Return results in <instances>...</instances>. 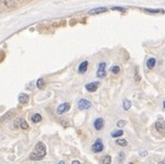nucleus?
<instances>
[{
    "instance_id": "nucleus-26",
    "label": "nucleus",
    "mask_w": 165,
    "mask_h": 164,
    "mask_svg": "<svg viewBox=\"0 0 165 164\" xmlns=\"http://www.w3.org/2000/svg\"><path fill=\"white\" fill-rule=\"evenodd\" d=\"M123 158H124V153H123V152H120L119 153V162H122Z\"/></svg>"
},
{
    "instance_id": "nucleus-27",
    "label": "nucleus",
    "mask_w": 165,
    "mask_h": 164,
    "mask_svg": "<svg viewBox=\"0 0 165 164\" xmlns=\"http://www.w3.org/2000/svg\"><path fill=\"white\" fill-rule=\"evenodd\" d=\"M112 9H113V10H120V11H124V10H126V9H124V8H122V7H113Z\"/></svg>"
},
{
    "instance_id": "nucleus-9",
    "label": "nucleus",
    "mask_w": 165,
    "mask_h": 164,
    "mask_svg": "<svg viewBox=\"0 0 165 164\" xmlns=\"http://www.w3.org/2000/svg\"><path fill=\"white\" fill-rule=\"evenodd\" d=\"M88 68V61H83V62L79 65V67H78V73L79 74H84L86 73V70H87Z\"/></svg>"
},
{
    "instance_id": "nucleus-10",
    "label": "nucleus",
    "mask_w": 165,
    "mask_h": 164,
    "mask_svg": "<svg viewBox=\"0 0 165 164\" xmlns=\"http://www.w3.org/2000/svg\"><path fill=\"white\" fill-rule=\"evenodd\" d=\"M18 101L21 102L22 104H26V103H28V101H29V96H28L27 94H25V93H22V94L18 96Z\"/></svg>"
},
{
    "instance_id": "nucleus-25",
    "label": "nucleus",
    "mask_w": 165,
    "mask_h": 164,
    "mask_svg": "<svg viewBox=\"0 0 165 164\" xmlns=\"http://www.w3.org/2000/svg\"><path fill=\"white\" fill-rule=\"evenodd\" d=\"M124 125H126V121H124V120H119L118 123H116V126L119 127V128H122Z\"/></svg>"
},
{
    "instance_id": "nucleus-14",
    "label": "nucleus",
    "mask_w": 165,
    "mask_h": 164,
    "mask_svg": "<svg viewBox=\"0 0 165 164\" xmlns=\"http://www.w3.org/2000/svg\"><path fill=\"white\" fill-rule=\"evenodd\" d=\"M23 119L21 118H17L16 120H14L13 122V129H18V128H21V122Z\"/></svg>"
},
{
    "instance_id": "nucleus-20",
    "label": "nucleus",
    "mask_w": 165,
    "mask_h": 164,
    "mask_svg": "<svg viewBox=\"0 0 165 164\" xmlns=\"http://www.w3.org/2000/svg\"><path fill=\"white\" fill-rule=\"evenodd\" d=\"M36 86L42 90V88L44 87V86H45V82H44V79H42V78L37 79V82H36Z\"/></svg>"
},
{
    "instance_id": "nucleus-13",
    "label": "nucleus",
    "mask_w": 165,
    "mask_h": 164,
    "mask_svg": "<svg viewBox=\"0 0 165 164\" xmlns=\"http://www.w3.org/2000/svg\"><path fill=\"white\" fill-rule=\"evenodd\" d=\"M13 115H14V111H8L7 113H5V114L0 118V122H4V121H6V120H9Z\"/></svg>"
},
{
    "instance_id": "nucleus-2",
    "label": "nucleus",
    "mask_w": 165,
    "mask_h": 164,
    "mask_svg": "<svg viewBox=\"0 0 165 164\" xmlns=\"http://www.w3.org/2000/svg\"><path fill=\"white\" fill-rule=\"evenodd\" d=\"M103 150H104V145H103L101 139H96L95 143L92 145V150H93L94 153H101Z\"/></svg>"
},
{
    "instance_id": "nucleus-6",
    "label": "nucleus",
    "mask_w": 165,
    "mask_h": 164,
    "mask_svg": "<svg viewBox=\"0 0 165 164\" xmlns=\"http://www.w3.org/2000/svg\"><path fill=\"white\" fill-rule=\"evenodd\" d=\"M155 128H156V130H157L161 135H165V122L163 121V120H158V121L155 123Z\"/></svg>"
},
{
    "instance_id": "nucleus-21",
    "label": "nucleus",
    "mask_w": 165,
    "mask_h": 164,
    "mask_svg": "<svg viewBox=\"0 0 165 164\" xmlns=\"http://www.w3.org/2000/svg\"><path fill=\"white\" fill-rule=\"evenodd\" d=\"M130 106H131V102H130L129 100H123V109H124L126 111L129 110Z\"/></svg>"
},
{
    "instance_id": "nucleus-22",
    "label": "nucleus",
    "mask_w": 165,
    "mask_h": 164,
    "mask_svg": "<svg viewBox=\"0 0 165 164\" xmlns=\"http://www.w3.org/2000/svg\"><path fill=\"white\" fill-rule=\"evenodd\" d=\"M21 128H22V129H24V130H27L28 128H29V126H28V123H27V121H25V120H22V122H21Z\"/></svg>"
},
{
    "instance_id": "nucleus-33",
    "label": "nucleus",
    "mask_w": 165,
    "mask_h": 164,
    "mask_svg": "<svg viewBox=\"0 0 165 164\" xmlns=\"http://www.w3.org/2000/svg\"><path fill=\"white\" fill-rule=\"evenodd\" d=\"M128 164H134V163H128Z\"/></svg>"
},
{
    "instance_id": "nucleus-11",
    "label": "nucleus",
    "mask_w": 165,
    "mask_h": 164,
    "mask_svg": "<svg viewBox=\"0 0 165 164\" xmlns=\"http://www.w3.org/2000/svg\"><path fill=\"white\" fill-rule=\"evenodd\" d=\"M31 119L33 123H39V122H41V120H42V115L40 114V113H34V114H32Z\"/></svg>"
},
{
    "instance_id": "nucleus-24",
    "label": "nucleus",
    "mask_w": 165,
    "mask_h": 164,
    "mask_svg": "<svg viewBox=\"0 0 165 164\" xmlns=\"http://www.w3.org/2000/svg\"><path fill=\"white\" fill-rule=\"evenodd\" d=\"M146 13H163L162 9H144Z\"/></svg>"
},
{
    "instance_id": "nucleus-32",
    "label": "nucleus",
    "mask_w": 165,
    "mask_h": 164,
    "mask_svg": "<svg viewBox=\"0 0 165 164\" xmlns=\"http://www.w3.org/2000/svg\"><path fill=\"white\" fill-rule=\"evenodd\" d=\"M59 164H65V163H63V162H60V163Z\"/></svg>"
},
{
    "instance_id": "nucleus-4",
    "label": "nucleus",
    "mask_w": 165,
    "mask_h": 164,
    "mask_svg": "<svg viewBox=\"0 0 165 164\" xmlns=\"http://www.w3.org/2000/svg\"><path fill=\"white\" fill-rule=\"evenodd\" d=\"M105 67H106V63L105 62H101L98 65V69H97V75L98 78H103V77H105L106 75V71H105Z\"/></svg>"
},
{
    "instance_id": "nucleus-8",
    "label": "nucleus",
    "mask_w": 165,
    "mask_h": 164,
    "mask_svg": "<svg viewBox=\"0 0 165 164\" xmlns=\"http://www.w3.org/2000/svg\"><path fill=\"white\" fill-rule=\"evenodd\" d=\"M98 86H100V83H98V82H93V83H88V84L85 86V88H86L88 92H95L97 90Z\"/></svg>"
},
{
    "instance_id": "nucleus-17",
    "label": "nucleus",
    "mask_w": 165,
    "mask_h": 164,
    "mask_svg": "<svg viewBox=\"0 0 165 164\" xmlns=\"http://www.w3.org/2000/svg\"><path fill=\"white\" fill-rule=\"evenodd\" d=\"M116 144L118 146H121V147H126L128 145V142L126 139H116Z\"/></svg>"
},
{
    "instance_id": "nucleus-23",
    "label": "nucleus",
    "mask_w": 165,
    "mask_h": 164,
    "mask_svg": "<svg viewBox=\"0 0 165 164\" xmlns=\"http://www.w3.org/2000/svg\"><path fill=\"white\" fill-rule=\"evenodd\" d=\"M111 73L112 74H119L120 73V67L119 66H113L111 67Z\"/></svg>"
},
{
    "instance_id": "nucleus-16",
    "label": "nucleus",
    "mask_w": 165,
    "mask_h": 164,
    "mask_svg": "<svg viewBox=\"0 0 165 164\" xmlns=\"http://www.w3.org/2000/svg\"><path fill=\"white\" fill-rule=\"evenodd\" d=\"M5 5L8 8H14L16 6V0H5Z\"/></svg>"
},
{
    "instance_id": "nucleus-19",
    "label": "nucleus",
    "mask_w": 165,
    "mask_h": 164,
    "mask_svg": "<svg viewBox=\"0 0 165 164\" xmlns=\"http://www.w3.org/2000/svg\"><path fill=\"white\" fill-rule=\"evenodd\" d=\"M111 162H112V158L110 155H105L102 158V164H111Z\"/></svg>"
},
{
    "instance_id": "nucleus-18",
    "label": "nucleus",
    "mask_w": 165,
    "mask_h": 164,
    "mask_svg": "<svg viewBox=\"0 0 165 164\" xmlns=\"http://www.w3.org/2000/svg\"><path fill=\"white\" fill-rule=\"evenodd\" d=\"M122 135H123L122 130H116V131H113V133H111V137H113V138H118V137H121Z\"/></svg>"
},
{
    "instance_id": "nucleus-5",
    "label": "nucleus",
    "mask_w": 165,
    "mask_h": 164,
    "mask_svg": "<svg viewBox=\"0 0 165 164\" xmlns=\"http://www.w3.org/2000/svg\"><path fill=\"white\" fill-rule=\"evenodd\" d=\"M69 109H70V104L69 103H62V104H60L57 108V113L58 114H63L65 112L69 111Z\"/></svg>"
},
{
    "instance_id": "nucleus-1",
    "label": "nucleus",
    "mask_w": 165,
    "mask_h": 164,
    "mask_svg": "<svg viewBox=\"0 0 165 164\" xmlns=\"http://www.w3.org/2000/svg\"><path fill=\"white\" fill-rule=\"evenodd\" d=\"M46 155V147L43 143H37L34 147V150L29 154V160L32 161H40Z\"/></svg>"
},
{
    "instance_id": "nucleus-7",
    "label": "nucleus",
    "mask_w": 165,
    "mask_h": 164,
    "mask_svg": "<svg viewBox=\"0 0 165 164\" xmlns=\"http://www.w3.org/2000/svg\"><path fill=\"white\" fill-rule=\"evenodd\" d=\"M94 128L97 131H100V130H102L103 128H104V120H103V118H97L95 119L94 121Z\"/></svg>"
},
{
    "instance_id": "nucleus-31",
    "label": "nucleus",
    "mask_w": 165,
    "mask_h": 164,
    "mask_svg": "<svg viewBox=\"0 0 165 164\" xmlns=\"http://www.w3.org/2000/svg\"><path fill=\"white\" fill-rule=\"evenodd\" d=\"M163 108H164V109H165V101H164V102H163Z\"/></svg>"
},
{
    "instance_id": "nucleus-28",
    "label": "nucleus",
    "mask_w": 165,
    "mask_h": 164,
    "mask_svg": "<svg viewBox=\"0 0 165 164\" xmlns=\"http://www.w3.org/2000/svg\"><path fill=\"white\" fill-rule=\"evenodd\" d=\"M71 164H81V162H79L78 160H74L73 162H71Z\"/></svg>"
},
{
    "instance_id": "nucleus-3",
    "label": "nucleus",
    "mask_w": 165,
    "mask_h": 164,
    "mask_svg": "<svg viewBox=\"0 0 165 164\" xmlns=\"http://www.w3.org/2000/svg\"><path fill=\"white\" fill-rule=\"evenodd\" d=\"M91 106L92 103L88 100H86V98H81L78 102V109L79 110H88V109H91Z\"/></svg>"
},
{
    "instance_id": "nucleus-12",
    "label": "nucleus",
    "mask_w": 165,
    "mask_h": 164,
    "mask_svg": "<svg viewBox=\"0 0 165 164\" xmlns=\"http://www.w3.org/2000/svg\"><path fill=\"white\" fill-rule=\"evenodd\" d=\"M108 9L104 7H101V8H95V9H92L91 11H89V14L91 15H97V14H102V13H104V11H106Z\"/></svg>"
},
{
    "instance_id": "nucleus-29",
    "label": "nucleus",
    "mask_w": 165,
    "mask_h": 164,
    "mask_svg": "<svg viewBox=\"0 0 165 164\" xmlns=\"http://www.w3.org/2000/svg\"><path fill=\"white\" fill-rule=\"evenodd\" d=\"M140 155H141V156H146V155H147V152H146V150H144V152H141V153H140Z\"/></svg>"
},
{
    "instance_id": "nucleus-30",
    "label": "nucleus",
    "mask_w": 165,
    "mask_h": 164,
    "mask_svg": "<svg viewBox=\"0 0 165 164\" xmlns=\"http://www.w3.org/2000/svg\"><path fill=\"white\" fill-rule=\"evenodd\" d=\"M159 164H165V160L162 161V163H159Z\"/></svg>"
},
{
    "instance_id": "nucleus-15",
    "label": "nucleus",
    "mask_w": 165,
    "mask_h": 164,
    "mask_svg": "<svg viewBox=\"0 0 165 164\" xmlns=\"http://www.w3.org/2000/svg\"><path fill=\"white\" fill-rule=\"evenodd\" d=\"M155 65H156V60H155L154 58H149V59L147 60V67L149 69H153Z\"/></svg>"
}]
</instances>
